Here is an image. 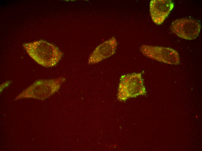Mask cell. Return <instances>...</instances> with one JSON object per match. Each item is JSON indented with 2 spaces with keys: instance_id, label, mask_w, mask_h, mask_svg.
Instances as JSON below:
<instances>
[{
  "instance_id": "obj_1",
  "label": "cell",
  "mask_w": 202,
  "mask_h": 151,
  "mask_svg": "<svg viewBox=\"0 0 202 151\" xmlns=\"http://www.w3.org/2000/svg\"><path fill=\"white\" fill-rule=\"evenodd\" d=\"M23 46L34 60L46 68L55 66L63 55L62 52L57 46L42 40L26 43Z\"/></svg>"
},
{
  "instance_id": "obj_2",
  "label": "cell",
  "mask_w": 202,
  "mask_h": 151,
  "mask_svg": "<svg viewBox=\"0 0 202 151\" xmlns=\"http://www.w3.org/2000/svg\"><path fill=\"white\" fill-rule=\"evenodd\" d=\"M117 99L125 101L139 96H146L147 91L141 73H133L122 75L120 78Z\"/></svg>"
},
{
  "instance_id": "obj_3",
  "label": "cell",
  "mask_w": 202,
  "mask_h": 151,
  "mask_svg": "<svg viewBox=\"0 0 202 151\" xmlns=\"http://www.w3.org/2000/svg\"><path fill=\"white\" fill-rule=\"evenodd\" d=\"M65 80L64 78L60 77L37 80L17 96L15 100L26 98L44 99L57 91Z\"/></svg>"
},
{
  "instance_id": "obj_4",
  "label": "cell",
  "mask_w": 202,
  "mask_h": 151,
  "mask_svg": "<svg viewBox=\"0 0 202 151\" xmlns=\"http://www.w3.org/2000/svg\"><path fill=\"white\" fill-rule=\"evenodd\" d=\"M140 49L144 55L152 59L170 64H179L178 53L172 48L144 45L140 47Z\"/></svg>"
},
{
  "instance_id": "obj_5",
  "label": "cell",
  "mask_w": 202,
  "mask_h": 151,
  "mask_svg": "<svg viewBox=\"0 0 202 151\" xmlns=\"http://www.w3.org/2000/svg\"><path fill=\"white\" fill-rule=\"evenodd\" d=\"M201 28L200 23L189 18L176 19L172 23L170 29L178 36L185 39L192 40L199 36Z\"/></svg>"
},
{
  "instance_id": "obj_6",
  "label": "cell",
  "mask_w": 202,
  "mask_h": 151,
  "mask_svg": "<svg viewBox=\"0 0 202 151\" xmlns=\"http://www.w3.org/2000/svg\"><path fill=\"white\" fill-rule=\"evenodd\" d=\"M117 46L116 38L112 37L97 46L89 57L88 64H95L113 55Z\"/></svg>"
},
{
  "instance_id": "obj_7",
  "label": "cell",
  "mask_w": 202,
  "mask_h": 151,
  "mask_svg": "<svg viewBox=\"0 0 202 151\" xmlns=\"http://www.w3.org/2000/svg\"><path fill=\"white\" fill-rule=\"evenodd\" d=\"M173 7V3L170 0H151L150 3L149 10L152 20L156 24H161Z\"/></svg>"
}]
</instances>
